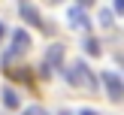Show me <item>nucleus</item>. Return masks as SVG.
<instances>
[{
	"label": "nucleus",
	"mask_w": 124,
	"mask_h": 115,
	"mask_svg": "<svg viewBox=\"0 0 124 115\" xmlns=\"http://www.w3.org/2000/svg\"><path fill=\"white\" fill-rule=\"evenodd\" d=\"M85 48H88V54H100V46H97V39H85Z\"/></svg>",
	"instance_id": "8"
},
{
	"label": "nucleus",
	"mask_w": 124,
	"mask_h": 115,
	"mask_svg": "<svg viewBox=\"0 0 124 115\" xmlns=\"http://www.w3.org/2000/svg\"><path fill=\"white\" fill-rule=\"evenodd\" d=\"M58 115H70V112H58Z\"/></svg>",
	"instance_id": "15"
},
{
	"label": "nucleus",
	"mask_w": 124,
	"mask_h": 115,
	"mask_svg": "<svg viewBox=\"0 0 124 115\" xmlns=\"http://www.w3.org/2000/svg\"><path fill=\"white\" fill-rule=\"evenodd\" d=\"M0 36H3V24H0Z\"/></svg>",
	"instance_id": "14"
},
{
	"label": "nucleus",
	"mask_w": 124,
	"mask_h": 115,
	"mask_svg": "<svg viewBox=\"0 0 124 115\" xmlns=\"http://www.w3.org/2000/svg\"><path fill=\"white\" fill-rule=\"evenodd\" d=\"M21 15L27 18L30 24H36V27H39V12H36V6H27V3H21Z\"/></svg>",
	"instance_id": "6"
},
{
	"label": "nucleus",
	"mask_w": 124,
	"mask_h": 115,
	"mask_svg": "<svg viewBox=\"0 0 124 115\" xmlns=\"http://www.w3.org/2000/svg\"><path fill=\"white\" fill-rule=\"evenodd\" d=\"M24 115H48V112H46L42 106H27V109H24Z\"/></svg>",
	"instance_id": "9"
},
{
	"label": "nucleus",
	"mask_w": 124,
	"mask_h": 115,
	"mask_svg": "<svg viewBox=\"0 0 124 115\" xmlns=\"http://www.w3.org/2000/svg\"><path fill=\"white\" fill-rule=\"evenodd\" d=\"M3 103H6L9 109H18V94H15L12 88H6V91H3Z\"/></svg>",
	"instance_id": "7"
},
{
	"label": "nucleus",
	"mask_w": 124,
	"mask_h": 115,
	"mask_svg": "<svg viewBox=\"0 0 124 115\" xmlns=\"http://www.w3.org/2000/svg\"><path fill=\"white\" fill-rule=\"evenodd\" d=\"M79 115H97V112H94V109H82Z\"/></svg>",
	"instance_id": "13"
},
{
	"label": "nucleus",
	"mask_w": 124,
	"mask_h": 115,
	"mask_svg": "<svg viewBox=\"0 0 124 115\" xmlns=\"http://www.w3.org/2000/svg\"><path fill=\"white\" fill-rule=\"evenodd\" d=\"M115 12H124V0H115Z\"/></svg>",
	"instance_id": "11"
},
{
	"label": "nucleus",
	"mask_w": 124,
	"mask_h": 115,
	"mask_svg": "<svg viewBox=\"0 0 124 115\" xmlns=\"http://www.w3.org/2000/svg\"><path fill=\"white\" fill-rule=\"evenodd\" d=\"M61 61H64V46H52L46 52V73L52 70V67H61Z\"/></svg>",
	"instance_id": "5"
},
{
	"label": "nucleus",
	"mask_w": 124,
	"mask_h": 115,
	"mask_svg": "<svg viewBox=\"0 0 124 115\" xmlns=\"http://www.w3.org/2000/svg\"><path fill=\"white\" fill-rule=\"evenodd\" d=\"M100 82H103V88H106V94H109V100H115L118 103L121 97H124V79L121 76H115V73H103L100 76Z\"/></svg>",
	"instance_id": "3"
},
{
	"label": "nucleus",
	"mask_w": 124,
	"mask_h": 115,
	"mask_svg": "<svg viewBox=\"0 0 124 115\" xmlns=\"http://www.w3.org/2000/svg\"><path fill=\"white\" fill-rule=\"evenodd\" d=\"M52 3H61V0H52Z\"/></svg>",
	"instance_id": "16"
},
{
	"label": "nucleus",
	"mask_w": 124,
	"mask_h": 115,
	"mask_svg": "<svg viewBox=\"0 0 124 115\" xmlns=\"http://www.w3.org/2000/svg\"><path fill=\"white\" fill-rule=\"evenodd\" d=\"M67 18H70V27H79V30H88L91 27V18L85 15L82 6H73V9L67 12Z\"/></svg>",
	"instance_id": "4"
},
{
	"label": "nucleus",
	"mask_w": 124,
	"mask_h": 115,
	"mask_svg": "<svg viewBox=\"0 0 124 115\" xmlns=\"http://www.w3.org/2000/svg\"><path fill=\"white\" fill-rule=\"evenodd\" d=\"M94 0H76V6H91Z\"/></svg>",
	"instance_id": "12"
},
{
	"label": "nucleus",
	"mask_w": 124,
	"mask_h": 115,
	"mask_svg": "<svg viewBox=\"0 0 124 115\" xmlns=\"http://www.w3.org/2000/svg\"><path fill=\"white\" fill-rule=\"evenodd\" d=\"M67 79H70V85H76V88H82V91H97V76L91 73V67L85 64V61L73 64L70 70H67Z\"/></svg>",
	"instance_id": "1"
},
{
	"label": "nucleus",
	"mask_w": 124,
	"mask_h": 115,
	"mask_svg": "<svg viewBox=\"0 0 124 115\" xmlns=\"http://www.w3.org/2000/svg\"><path fill=\"white\" fill-rule=\"evenodd\" d=\"M100 21H103V27H109V24H112V12L103 9V12H100Z\"/></svg>",
	"instance_id": "10"
},
{
	"label": "nucleus",
	"mask_w": 124,
	"mask_h": 115,
	"mask_svg": "<svg viewBox=\"0 0 124 115\" xmlns=\"http://www.w3.org/2000/svg\"><path fill=\"white\" fill-rule=\"evenodd\" d=\"M27 48H30V33H27V30H12V42H9V48L3 52V64L21 58Z\"/></svg>",
	"instance_id": "2"
}]
</instances>
